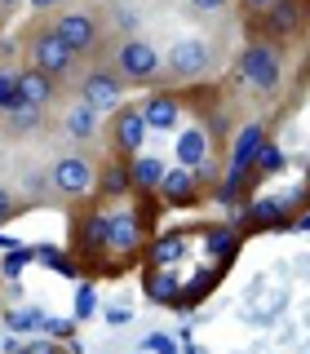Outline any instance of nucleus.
Masks as SVG:
<instances>
[{
    "label": "nucleus",
    "mask_w": 310,
    "mask_h": 354,
    "mask_svg": "<svg viewBox=\"0 0 310 354\" xmlns=\"http://www.w3.org/2000/svg\"><path fill=\"white\" fill-rule=\"evenodd\" d=\"M111 71H116L125 84H151V80H160L164 58H160V49H155L151 40L125 36L116 44V53H111Z\"/></svg>",
    "instance_id": "obj_1"
},
{
    "label": "nucleus",
    "mask_w": 310,
    "mask_h": 354,
    "mask_svg": "<svg viewBox=\"0 0 310 354\" xmlns=\"http://www.w3.org/2000/svg\"><path fill=\"white\" fill-rule=\"evenodd\" d=\"M27 53H31V66H36V71H44L53 84L66 80V75L75 71V62H80L71 49H66V40L58 36V31H53V22H36V27H31V36H27Z\"/></svg>",
    "instance_id": "obj_2"
},
{
    "label": "nucleus",
    "mask_w": 310,
    "mask_h": 354,
    "mask_svg": "<svg viewBox=\"0 0 310 354\" xmlns=\"http://www.w3.org/2000/svg\"><path fill=\"white\" fill-rule=\"evenodd\" d=\"M49 22H53V31L66 40V49H71L75 58H89V53H98L107 44L102 18H98L93 9H58Z\"/></svg>",
    "instance_id": "obj_3"
},
{
    "label": "nucleus",
    "mask_w": 310,
    "mask_h": 354,
    "mask_svg": "<svg viewBox=\"0 0 310 354\" xmlns=\"http://www.w3.org/2000/svg\"><path fill=\"white\" fill-rule=\"evenodd\" d=\"M239 75L248 80L257 93H275L284 84V58L271 40H253L248 49L239 53Z\"/></svg>",
    "instance_id": "obj_4"
},
{
    "label": "nucleus",
    "mask_w": 310,
    "mask_h": 354,
    "mask_svg": "<svg viewBox=\"0 0 310 354\" xmlns=\"http://www.w3.org/2000/svg\"><path fill=\"white\" fill-rule=\"evenodd\" d=\"M98 186V169L84 160V155H62L58 164L49 169V191L62 199H80Z\"/></svg>",
    "instance_id": "obj_5"
},
{
    "label": "nucleus",
    "mask_w": 310,
    "mask_h": 354,
    "mask_svg": "<svg viewBox=\"0 0 310 354\" xmlns=\"http://www.w3.org/2000/svg\"><path fill=\"white\" fill-rule=\"evenodd\" d=\"M208 66H213V49L199 36H182V40H173L169 58H164V75H173V80H199Z\"/></svg>",
    "instance_id": "obj_6"
},
{
    "label": "nucleus",
    "mask_w": 310,
    "mask_h": 354,
    "mask_svg": "<svg viewBox=\"0 0 310 354\" xmlns=\"http://www.w3.org/2000/svg\"><path fill=\"white\" fill-rule=\"evenodd\" d=\"M120 97H125V80H120L111 66H93V71L80 75V102L93 111H116Z\"/></svg>",
    "instance_id": "obj_7"
},
{
    "label": "nucleus",
    "mask_w": 310,
    "mask_h": 354,
    "mask_svg": "<svg viewBox=\"0 0 310 354\" xmlns=\"http://www.w3.org/2000/svg\"><path fill=\"white\" fill-rule=\"evenodd\" d=\"M111 138H116V151L120 155H138L142 142H147V120H142V106H116Z\"/></svg>",
    "instance_id": "obj_8"
},
{
    "label": "nucleus",
    "mask_w": 310,
    "mask_h": 354,
    "mask_svg": "<svg viewBox=\"0 0 310 354\" xmlns=\"http://www.w3.org/2000/svg\"><path fill=\"white\" fill-rule=\"evenodd\" d=\"M262 142H266V129H262V124H244V129H239L235 151H230V182H226V191H221V195H235L239 173H248V169H253V160H257Z\"/></svg>",
    "instance_id": "obj_9"
},
{
    "label": "nucleus",
    "mask_w": 310,
    "mask_h": 354,
    "mask_svg": "<svg viewBox=\"0 0 310 354\" xmlns=\"http://www.w3.org/2000/svg\"><path fill=\"white\" fill-rule=\"evenodd\" d=\"M14 88H18V97L27 106H36V111H44L53 102V93H58V84L49 80V75L44 71H36V66H22L18 71V80H14Z\"/></svg>",
    "instance_id": "obj_10"
},
{
    "label": "nucleus",
    "mask_w": 310,
    "mask_h": 354,
    "mask_svg": "<svg viewBox=\"0 0 310 354\" xmlns=\"http://www.w3.org/2000/svg\"><path fill=\"white\" fill-rule=\"evenodd\" d=\"M266 27H271V36L293 40L297 31H302V0H275V5L266 9Z\"/></svg>",
    "instance_id": "obj_11"
},
{
    "label": "nucleus",
    "mask_w": 310,
    "mask_h": 354,
    "mask_svg": "<svg viewBox=\"0 0 310 354\" xmlns=\"http://www.w3.org/2000/svg\"><path fill=\"white\" fill-rule=\"evenodd\" d=\"M0 115H5V133H9V138H18V133H31V129H40V115H44V111L27 106V102L18 97V88H14V97H9V102L0 106Z\"/></svg>",
    "instance_id": "obj_12"
},
{
    "label": "nucleus",
    "mask_w": 310,
    "mask_h": 354,
    "mask_svg": "<svg viewBox=\"0 0 310 354\" xmlns=\"http://www.w3.org/2000/svg\"><path fill=\"white\" fill-rule=\"evenodd\" d=\"M102 243L116 252L138 248V221H133V213H107V239Z\"/></svg>",
    "instance_id": "obj_13"
},
{
    "label": "nucleus",
    "mask_w": 310,
    "mask_h": 354,
    "mask_svg": "<svg viewBox=\"0 0 310 354\" xmlns=\"http://www.w3.org/2000/svg\"><path fill=\"white\" fill-rule=\"evenodd\" d=\"M208 155V138L204 129H186L182 138H177V160H182V169H199Z\"/></svg>",
    "instance_id": "obj_14"
},
{
    "label": "nucleus",
    "mask_w": 310,
    "mask_h": 354,
    "mask_svg": "<svg viewBox=\"0 0 310 354\" xmlns=\"http://www.w3.org/2000/svg\"><path fill=\"white\" fill-rule=\"evenodd\" d=\"M66 133H71L75 142H93L98 138V111L84 106V102H75L71 111H66Z\"/></svg>",
    "instance_id": "obj_15"
},
{
    "label": "nucleus",
    "mask_w": 310,
    "mask_h": 354,
    "mask_svg": "<svg viewBox=\"0 0 310 354\" xmlns=\"http://www.w3.org/2000/svg\"><path fill=\"white\" fill-rule=\"evenodd\" d=\"M160 191H164V199H173V204H186V199L195 195V173L191 169H164Z\"/></svg>",
    "instance_id": "obj_16"
},
{
    "label": "nucleus",
    "mask_w": 310,
    "mask_h": 354,
    "mask_svg": "<svg viewBox=\"0 0 310 354\" xmlns=\"http://www.w3.org/2000/svg\"><path fill=\"white\" fill-rule=\"evenodd\" d=\"M142 120H147V129H173L177 124V102L173 97H151L147 106H142Z\"/></svg>",
    "instance_id": "obj_17"
},
{
    "label": "nucleus",
    "mask_w": 310,
    "mask_h": 354,
    "mask_svg": "<svg viewBox=\"0 0 310 354\" xmlns=\"http://www.w3.org/2000/svg\"><path fill=\"white\" fill-rule=\"evenodd\" d=\"M129 177H133V186H142V191H160L164 164L151 160V155H138V160H133V169H129Z\"/></svg>",
    "instance_id": "obj_18"
},
{
    "label": "nucleus",
    "mask_w": 310,
    "mask_h": 354,
    "mask_svg": "<svg viewBox=\"0 0 310 354\" xmlns=\"http://www.w3.org/2000/svg\"><path fill=\"white\" fill-rule=\"evenodd\" d=\"M5 324H9V332H36V328L44 324V315H40L36 306H14V310L5 315Z\"/></svg>",
    "instance_id": "obj_19"
},
{
    "label": "nucleus",
    "mask_w": 310,
    "mask_h": 354,
    "mask_svg": "<svg viewBox=\"0 0 310 354\" xmlns=\"http://www.w3.org/2000/svg\"><path fill=\"white\" fill-rule=\"evenodd\" d=\"M93 310H98V292H93V283H80V288H75V324L93 319Z\"/></svg>",
    "instance_id": "obj_20"
},
{
    "label": "nucleus",
    "mask_w": 310,
    "mask_h": 354,
    "mask_svg": "<svg viewBox=\"0 0 310 354\" xmlns=\"http://www.w3.org/2000/svg\"><path fill=\"white\" fill-rule=\"evenodd\" d=\"M129 186H133V177L125 173V164H111V169L102 173V191L107 195H125Z\"/></svg>",
    "instance_id": "obj_21"
},
{
    "label": "nucleus",
    "mask_w": 310,
    "mask_h": 354,
    "mask_svg": "<svg viewBox=\"0 0 310 354\" xmlns=\"http://www.w3.org/2000/svg\"><path fill=\"white\" fill-rule=\"evenodd\" d=\"M253 164H257L262 173H275V169H284V151L275 147V142H262V151H257V160H253Z\"/></svg>",
    "instance_id": "obj_22"
},
{
    "label": "nucleus",
    "mask_w": 310,
    "mask_h": 354,
    "mask_svg": "<svg viewBox=\"0 0 310 354\" xmlns=\"http://www.w3.org/2000/svg\"><path fill=\"white\" fill-rule=\"evenodd\" d=\"M27 261H36V252H31V248H22V243H14V248L5 252V274H9V279H18V270H22Z\"/></svg>",
    "instance_id": "obj_23"
},
{
    "label": "nucleus",
    "mask_w": 310,
    "mask_h": 354,
    "mask_svg": "<svg viewBox=\"0 0 310 354\" xmlns=\"http://www.w3.org/2000/svg\"><path fill=\"white\" fill-rule=\"evenodd\" d=\"M142 346H147L151 354H177V341L169 337V332H151V337L142 341Z\"/></svg>",
    "instance_id": "obj_24"
},
{
    "label": "nucleus",
    "mask_w": 310,
    "mask_h": 354,
    "mask_svg": "<svg viewBox=\"0 0 310 354\" xmlns=\"http://www.w3.org/2000/svg\"><path fill=\"white\" fill-rule=\"evenodd\" d=\"M18 217V199H14V191H5V186H0V226H5V221H14Z\"/></svg>",
    "instance_id": "obj_25"
},
{
    "label": "nucleus",
    "mask_w": 310,
    "mask_h": 354,
    "mask_svg": "<svg viewBox=\"0 0 310 354\" xmlns=\"http://www.w3.org/2000/svg\"><path fill=\"white\" fill-rule=\"evenodd\" d=\"M18 354H62V341H27L18 346Z\"/></svg>",
    "instance_id": "obj_26"
},
{
    "label": "nucleus",
    "mask_w": 310,
    "mask_h": 354,
    "mask_svg": "<svg viewBox=\"0 0 310 354\" xmlns=\"http://www.w3.org/2000/svg\"><path fill=\"white\" fill-rule=\"evenodd\" d=\"M129 319H133V306H125V301H116V306L107 310V324H111V328H125Z\"/></svg>",
    "instance_id": "obj_27"
},
{
    "label": "nucleus",
    "mask_w": 310,
    "mask_h": 354,
    "mask_svg": "<svg viewBox=\"0 0 310 354\" xmlns=\"http://www.w3.org/2000/svg\"><path fill=\"white\" fill-rule=\"evenodd\" d=\"M186 5H191L195 14H221V9H226L230 0H186Z\"/></svg>",
    "instance_id": "obj_28"
},
{
    "label": "nucleus",
    "mask_w": 310,
    "mask_h": 354,
    "mask_svg": "<svg viewBox=\"0 0 310 354\" xmlns=\"http://www.w3.org/2000/svg\"><path fill=\"white\" fill-rule=\"evenodd\" d=\"M14 80H18V71H0V106L14 97Z\"/></svg>",
    "instance_id": "obj_29"
},
{
    "label": "nucleus",
    "mask_w": 310,
    "mask_h": 354,
    "mask_svg": "<svg viewBox=\"0 0 310 354\" xmlns=\"http://www.w3.org/2000/svg\"><path fill=\"white\" fill-rule=\"evenodd\" d=\"M293 274H302V279H310V252H297V257H293Z\"/></svg>",
    "instance_id": "obj_30"
},
{
    "label": "nucleus",
    "mask_w": 310,
    "mask_h": 354,
    "mask_svg": "<svg viewBox=\"0 0 310 354\" xmlns=\"http://www.w3.org/2000/svg\"><path fill=\"white\" fill-rule=\"evenodd\" d=\"M275 0H244V9H271Z\"/></svg>",
    "instance_id": "obj_31"
},
{
    "label": "nucleus",
    "mask_w": 310,
    "mask_h": 354,
    "mask_svg": "<svg viewBox=\"0 0 310 354\" xmlns=\"http://www.w3.org/2000/svg\"><path fill=\"white\" fill-rule=\"evenodd\" d=\"M31 5H36V9H53V5H58V0H31Z\"/></svg>",
    "instance_id": "obj_32"
},
{
    "label": "nucleus",
    "mask_w": 310,
    "mask_h": 354,
    "mask_svg": "<svg viewBox=\"0 0 310 354\" xmlns=\"http://www.w3.org/2000/svg\"><path fill=\"white\" fill-rule=\"evenodd\" d=\"M22 5V0H0V9H18Z\"/></svg>",
    "instance_id": "obj_33"
},
{
    "label": "nucleus",
    "mask_w": 310,
    "mask_h": 354,
    "mask_svg": "<svg viewBox=\"0 0 310 354\" xmlns=\"http://www.w3.org/2000/svg\"><path fill=\"white\" fill-rule=\"evenodd\" d=\"M186 354H208V350H204V346H191V350H186Z\"/></svg>",
    "instance_id": "obj_34"
},
{
    "label": "nucleus",
    "mask_w": 310,
    "mask_h": 354,
    "mask_svg": "<svg viewBox=\"0 0 310 354\" xmlns=\"http://www.w3.org/2000/svg\"><path fill=\"white\" fill-rule=\"evenodd\" d=\"M239 354H257V350H239Z\"/></svg>",
    "instance_id": "obj_35"
},
{
    "label": "nucleus",
    "mask_w": 310,
    "mask_h": 354,
    "mask_svg": "<svg viewBox=\"0 0 310 354\" xmlns=\"http://www.w3.org/2000/svg\"><path fill=\"white\" fill-rule=\"evenodd\" d=\"M306 230H310V217H306Z\"/></svg>",
    "instance_id": "obj_36"
}]
</instances>
